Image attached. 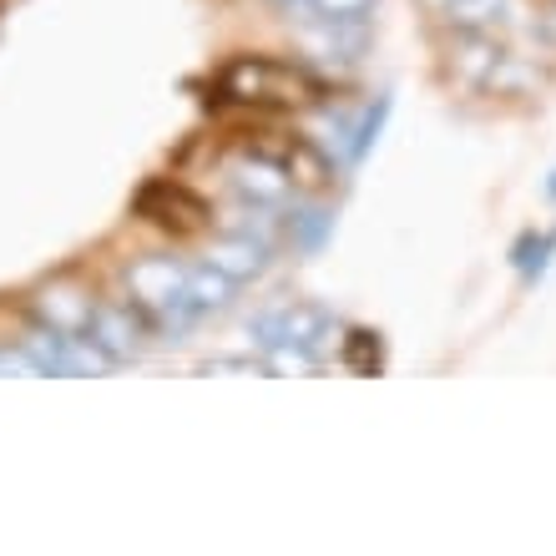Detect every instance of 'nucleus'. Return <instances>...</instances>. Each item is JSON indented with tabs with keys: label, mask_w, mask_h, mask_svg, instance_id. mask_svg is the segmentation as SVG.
<instances>
[{
	"label": "nucleus",
	"mask_w": 556,
	"mask_h": 556,
	"mask_svg": "<svg viewBox=\"0 0 556 556\" xmlns=\"http://www.w3.org/2000/svg\"><path fill=\"white\" fill-rule=\"evenodd\" d=\"M253 339L264 354H299L308 365H319V354L334 339V314L324 304H308V299H289V304H274L268 314L253 319Z\"/></svg>",
	"instance_id": "7ed1b4c3"
},
{
	"label": "nucleus",
	"mask_w": 556,
	"mask_h": 556,
	"mask_svg": "<svg viewBox=\"0 0 556 556\" xmlns=\"http://www.w3.org/2000/svg\"><path fill=\"white\" fill-rule=\"evenodd\" d=\"M521 0H451L445 5V26L451 30H476V36H496L506 41L516 26H521Z\"/></svg>",
	"instance_id": "9d476101"
},
{
	"label": "nucleus",
	"mask_w": 556,
	"mask_h": 556,
	"mask_svg": "<svg viewBox=\"0 0 556 556\" xmlns=\"http://www.w3.org/2000/svg\"><path fill=\"white\" fill-rule=\"evenodd\" d=\"M268 5H274L278 15H289V21H299V15L308 11V0H268Z\"/></svg>",
	"instance_id": "4468645a"
},
{
	"label": "nucleus",
	"mask_w": 556,
	"mask_h": 556,
	"mask_svg": "<svg viewBox=\"0 0 556 556\" xmlns=\"http://www.w3.org/2000/svg\"><path fill=\"white\" fill-rule=\"evenodd\" d=\"M97 304L102 299L81 278H46L30 293V319H36V329H51V334H91Z\"/></svg>",
	"instance_id": "39448f33"
},
{
	"label": "nucleus",
	"mask_w": 556,
	"mask_h": 556,
	"mask_svg": "<svg viewBox=\"0 0 556 556\" xmlns=\"http://www.w3.org/2000/svg\"><path fill=\"white\" fill-rule=\"evenodd\" d=\"M188 268L192 264L173 258V253H137V258L122 264V289H127V299H132L147 314V324L167 339H182L203 324V314H198L188 299Z\"/></svg>",
	"instance_id": "f03ea898"
},
{
	"label": "nucleus",
	"mask_w": 556,
	"mask_h": 556,
	"mask_svg": "<svg viewBox=\"0 0 556 556\" xmlns=\"http://www.w3.org/2000/svg\"><path fill=\"white\" fill-rule=\"evenodd\" d=\"M375 0H308L304 15H319V21H369Z\"/></svg>",
	"instance_id": "ddd939ff"
},
{
	"label": "nucleus",
	"mask_w": 556,
	"mask_h": 556,
	"mask_svg": "<svg viewBox=\"0 0 556 556\" xmlns=\"http://www.w3.org/2000/svg\"><path fill=\"white\" fill-rule=\"evenodd\" d=\"M350 369H365V375H380V365H384V344H380V334L375 329H350L344 334V354H339Z\"/></svg>",
	"instance_id": "f8f14e48"
},
{
	"label": "nucleus",
	"mask_w": 556,
	"mask_h": 556,
	"mask_svg": "<svg viewBox=\"0 0 556 556\" xmlns=\"http://www.w3.org/2000/svg\"><path fill=\"white\" fill-rule=\"evenodd\" d=\"M132 213L173 238H198L218 218L203 192H192L188 182H177V177H152V182H142V188L132 192Z\"/></svg>",
	"instance_id": "20e7f679"
},
{
	"label": "nucleus",
	"mask_w": 556,
	"mask_h": 556,
	"mask_svg": "<svg viewBox=\"0 0 556 556\" xmlns=\"http://www.w3.org/2000/svg\"><path fill=\"white\" fill-rule=\"evenodd\" d=\"M218 97L233 106H253V112H308L329 97V87L299 61L238 56L218 72Z\"/></svg>",
	"instance_id": "f257e3e1"
},
{
	"label": "nucleus",
	"mask_w": 556,
	"mask_h": 556,
	"mask_svg": "<svg viewBox=\"0 0 556 556\" xmlns=\"http://www.w3.org/2000/svg\"><path fill=\"white\" fill-rule=\"evenodd\" d=\"M228 188L243 203H264V207H289L293 198V177L278 167L268 152L258 147H243L233 162H228Z\"/></svg>",
	"instance_id": "0eeeda50"
},
{
	"label": "nucleus",
	"mask_w": 556,
	"mask_h": 556,
	"mask_svg": "<svg viewBox=\"0 0 556 556\" xmlns=\"http://www.w3.org/2000/svg\"><path fill=\"white\" fill-rule=\"evenodd\" d=\"M91 339H97L112 359H137V354L157 339V329L147 324V314L132 304V299H122V304H97Z\"/></svg>",
	"instance_id": "6e6552de"
},
{
	"label": "nucleus",
	"mask_w": 556,
	"mask_h": 556,
	"mask_svg": "<svg viewBox=\"0 0 556 556\" xmlns=\"http://www.w3.org/2000/svg\"><path fill=\"white\" fill-rule=\"evenodd\" d=\"M542 36L556 46V0H546V15H542Z\"/></svg>",
	"instance_id": "2eb2a0df"
},
{
	"label": "nucleus",
	"mask_w": 556,
	"mask_h": 556,
	"mask_svg": "<svg viewBox=\"0 0 556 556\" xmlns=\"http://www.w3.org/2000/svg\"><path fill=\"white\" fill-rule=\"evenodd\" d=\"M188 299H192V308H198L203 319H213V314H223V308H233L238 283L228 274H218V268L203 258V264L188 268Z\"/></svg>",
	"instance_id": "9b49d317"
},
{
	"label": "nucleus",
	"mask_w": 556,
	"mask_h": 556,
	"mask_svg": "<svg viewBox=\"0 0 556 556\" xmlns=\"http://www.w3.org/2000/svg\"><path fill=\"white\" fill-rule=\"evenodd\" d=\"M299 46L324 66H354L369 56V21H319V15H299Z\"/></svg>",
	"instance_id": "423d86ee"
},
{
	"label": "nucleus",
	"mask_w": 556,
	"mask_h": 556,
	"mask_svg": "<svg viewBox=\"0 0 556 556\" xmlns=\"http://www.w3.org/2000/svg\"><path fill=\"white\" fill-rule=\"evenodd\" d=\"M207 264L218 268V274H228L238 289H243V283H253V278L268 274V264H274V243L243 233V228H228V233H218L213 243H207Z\"/></svg>",
	"instance_id": "1a4fd4ad"
}]
</instances>
